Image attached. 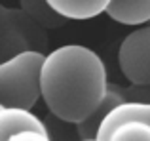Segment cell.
<instances>
[{
  "instance_id": "6da1fadb",
  "label": "cell",
  "mask_w": 150,
  "mask_h": 141,
  "mask_svg": "<svg viewBox=\"0 0 150 141\" xmlns=\"http://www.w3.org/2000/svg\"><path fill=\"white\" fill-rule=\"evenodd\" d=\"M108 86L105 63L88 46L65 44L44 56L40 97L55 118L78 124L99 105Z\"/></svg>"
},
{
  "instance_id": "7a4b0ae2",
  "label": "cell",
  "mask_w": 150,
  "mask_h": 141,
  "mask_svg": "<svg viewBox=\"0 0 150 141\" xmlns=\"http://www.w3.org/2000/svg\"><path fill=\"white\" fill-rule=\"evenodd\" d=\"M44 53L21 50L0 61V107L33 109L40 99V65Z\"/></svg>"
},
{
  "instance_id": "3957f363",
  "label": "cell",
  "mask_w": 150,
  "mask_h": 141,
  "mask_svg": "<svg viewBox=\"0 0 150 141\" xmlns=\"http://www.w3.org/2000/svg\"><path fill=\"white\" fill-rule=\"evenodd\" d=\"M48 46L46 31L21 10L0 4V61L21 50H42Z\"/></svg>"
},
{
  "instance_id": "277c9868",
  "label": "cell",
  "mask_w": 150,
  "mask_h": 141,
  "mask_svg": "<svg viewBox=\"0 0 150 141\" xmlns=\"http://www.w3.org/2000/svg\"><path fill=\"white\" fill-rule=\"evenodd\" d=\"M118 65L129 84H150V27L141 25L122 40L118 50Z\"/></svg>"
},
{
  "instance_id": "5b68a950",
  "label": "cell",
  "mask_w": 150,
  "mask_h": 141,
  "mask_svg": "<svg viewBox=\"0 0 150 141\" xmlns=\"http://www.w3.org/2000/svg\"><path fill=\"white\" fill-rule=\"evenodd\" d=\"M127 122H146L150 124V105L148 101H133V99H124L122 103L114 105L105 118L101 120L99 128H97L95 139L106 141L110 137L116 128Z\"/></svg>"
},
{
  "instance_id": "8992f818",
  "label": "cell",
  "mask_w": 150,
  "mask_h": 141,
  "mask_svg": "<svg viewBox=\"0 0 150 141\" xmlns=\"http://www.w3.org/2000/svg\"><path fill=\"white\" fill-rule=\"evenodd\" d=\"M40 132L48 134L46 124L36 116L30 109H19V107H0V141H6L17 132Z\"/></svg>"
},
{
  "instance_id": "52a82bcc",
  "label": "cell",
  "mask_w": 150,
  "mask_h": 141,
  "mask_svg": "<svg viewBox=\"0 0 150 141\" xmlns=\"http://www.w3.org/2000/svg\"><path fill=\"white\" fill-rule=\"evenodd\" d=\"M105 14L120 25H146L150 21V0H108Z\"/></svg>"
},
{
  "instance_id": "ba28073f",
  "label": "cell",
  "mask_w": 150,
  "mask_h": 141,
  "mask_svg": "<svg viewBox=\"0 0 150 141\" xmlns=\"http://www.w3.org/2000/svg\"><path fill=\"white\" fill-rule=\"evenodd\" d=\"M124 99H125L124 92H122V90L118 88L116 84H108V86H106L105 95H103V99L99 101V105H97V107L93 109V111L89 113V115L86 116L82 122L76 124V134H78V137H80V139L95 137L97 128H99L101 120L105 118V115L114 107V105L122 103Z\"/></svg>"
},
{
  "instance_id": "9c48e42d",
  "label": "cell",
  "mask_w": 150,
  "mask_h": 141,
  "mask_svg": "<svg viewBox=\"0 0 150 141\" xmlns=\"http://www.w3.org/2000/svg\"><path fill=\"white\" fill-rule=\"evenodd\" d=\"M46 2L65 21L67 19L84 21L103 14L108 0H46Z\"/></svg>"
},
{
  "instance_id": "30bf717a",
  "label": "cell",
  "mask_w": 150,
  "mask_h": 141,
  "mask_svg": "<svg viewBox=\"0 0 150 141\" xmlns=\"http://www.w3.org/2000/svg\"><path fill=\"white\" fill-rule=\"evenodd\" d=\"M19 10L33 21H36L42 29H57L65 25V19L59 17L46 0H19Z\"/></svg>"
},
{
  "instance_id": "8fae6325",
  "label": "cell",
  "mask_w": 150,
  "mask_h": 141,
  "mask_svg": "<svg viewBox=\"0 0 150 141\" xmlns=\"http://www.w3.org/2000/svg\"><path fill=\"white\" fill-rule=\"evenodd\" d=\"M106 141H150V124L146 122H127L110 134Z\"/></svg>"
},
{
  "instance_id": "7c38bea8",
  "label": "cell",
  "mask_w": 150,
  "mask_h": 141,
  "mask_svg": "<svg viewBox=\"0 0 150 141\" xmlns=\"http://www.w3.org/2000/svg\"><path fill=\"white\" fill-rule=\"evenodd\" d=\"M6 141H51L50 134H40V132H33V130H25V132H17L11 137H8Z\"/></svg>"
},
{
  "instance_id": "4fadbf2b",
  "label": "cell",
  "mask_w": 150,
  "mask_h": 141,
  "mask_svg": "<svg viewBox=\"0 0 150 141\" xmlns=\"http://www.w3.org/2000/svg\"><path fill=\"white\" fill-rule=\"evenodd\" d=\"M78 141H101V139H95V137H89V139H78Z\"/></svg>"
}]
</instances>
